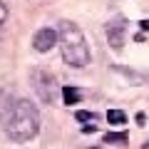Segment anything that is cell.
Returning <instances> with one entry per match:
<instances>
[{
	"instance_id": "cell-1",
	"label": "cell",
	"mask_w": 149,
	"mask_h": 149,
	"mask_svg": "<svg viewBox=\"0 0 149 149\" xmlns=\"http://www.w3.org/2000/svg\"><path fill=\"white\" fill-rule=\"evenodd\" d=\"M5 134L13 142H27L40 132V112L30 100H17L5 114Z\"/></svg>"
},
{
	"instance_id": "cell-2",
	"label": "cell",
	"mask_w": 149,
	"mask_h": 149,
	"mask_svg": "<svg viewBox=\"0 0 149 149\" xmlns=\"http://www.w3.org/2000/svg\"><path fill=\"white\" fill-rule=\"evenodd\" d=\"M57 32H60V50H62L65 62L74 70H82L85 65H90V45H87L80 25L72 20H62Z\"/></svg>"
},
{
	"instance_id": "cell-3",
	"label": "cell",
	"mask_w": 149,
	"mask_h": 149,
	"mask_svg": "<svg viewBox=\"0 0 149 149\" xmlns=\"http://www.w3.org/2000/svg\"><path fill=\"white\" fill-rule=\"evenodd\" d=\"M32 82H35V92L40 95V100L52 104L55 102V80L50 72H42V70H35L32 72Z\"/></svg>"
},
{
	"instance_id": "cell-4",
	"label": "cell",
	"mask_w": 149,
	"mask_h": 149,
	"mask_svg": "<svg viewBox=\"0 0 149 149\" xmlns=\"http://www.w3.org/2000/svg\"><path fill=\"white\" fill-rule=\"evenodd\" d=\"M55 45H60V32L52 30V27H40V30L35 32V37H32V47L40 55L50 52Z\"/></svg>"
},
{
	"instance_id": "cell-5",
	"label": "cell",
	"mask_w": 149,
	"mask_h": 149,
	"mask_svg": "<svg viewBox=\"0 0 149 149\" xmlns=\"http://www.w3.org/2000/svg\"><path fill=\"white\" fill-rule=\"evenodd\" d=\"M107 40H109V45L114 50H122V45H124V22L122 20H114L107 25Z\"/></svg>"
},
{
	"instance_id": "cell-6",
	"label": "cell",
	"mask_w": 149,
	"mask_h": 149,
	"mask_svg": "<svg viewBox=\"0 0 149 149\" xmlns=\"http://www.w3.org/2000/svg\"><path fill=\"white\" fill-rule=\"evenodd\" d=\"M62 100H65V104H77V102L82 100V92L77 90V87H62Z\"/></svg>"
},
{
	"instance_id": "cell-7",
	"label": "cell",
	"mask_w": 149,
	"mask_h": 149,
	"mask_svg": "<svg viewBox=\"0 0 149 149\" xmlns=\"http://www.w3.org/2000/svg\"><path fill=\"white\" fill-rule=\"evenodd\" d=\"M127 142V132H107L104 144H124Z\"/></svg>"
},
{
	"instance_id": "cell-8",
	"label": "cell",
	"mask_w": 149,
	"mask_h": 149,
	"mask_svg": "<svg viewBox=\"0 0 149 149\" xmlns=\"http://www.w3.org/2000/svg\"><path fill=\"white\" fill-rule=\"evenodd\" d=\"M107 122L109 124H124L127 122V114H124L122 109H109L107 112Z\"/></svg>"
},
{
	"instance_id": "cell-9",
	"label": "cell",
	"mask_w": 149,
	"mask_h": 149,
	"mask_svg": "<svg viewBox=\"0 0 149 149\" xmlns=\"http://www.w3.org/2000/svg\"><path fill=\"white\" fill-rule=\"evenodd\" d=\"M74 119H77V122H92V119H95V112L80 109V112H74Z\"/></svg>"
},
{
	"instance_id": "cell-10",
	"label": "cell",
	"mask_w": 149,
	"mask_h": 149,
	"mask_svg": "<svg viewBox=\"0 0 149 149\" xmlns=\"http://www.w3.org/2000/svg\"><path fill=\"white\" fill-rule=\"evenodd\" d=\"M8 15H10V13H8V5H5V0H0V27H3V25L8 22Z\"/></svg>"
},
{
	"instance_id": "cell-11",
	"label": "cell",
	"mask_w": 149,
	"mask_h": 149,
	"mask_svg": "<svg viewBox=\"0 0 149 149\" xmlns=\"http://www.w3.org/2000/svg\"><path fill=\"white\" fill-rule=\"evenodd\" d=\"M82 132H85V134H90V132H97V127H95V124H85V127H82Z\"/></svg>"
},
{
	"instance_id": "cell-12",
	"label": "cell",
	"mask_w": 149,
	"mask_h": 149,
	"mask_svg": "<svg viewBox=\"0 0 149 149\" xmlns=\"http://www.w3.org/2000/svg\"><path fill=\"white\" fill-rule=\"evenodd\" d=\"M139 27H142V30H149V20H142V22H139Z\"/></svg>"
},
{
	"instance_id": "cell-13",
	"label": "cell",
	"mask_w": 149,
	"mask_h": 149,
	"mask_svg": "<svg viewBox=\"0 0 149 149\" xmlns=\"http://www.w3.org/2000/svg\"><path fill=\"white\" fill-rule=\"evenodd\" d=\"M147 149H149V142H147Z\"/></svg>"
}]
</instances>
